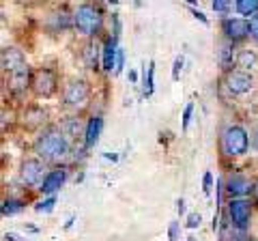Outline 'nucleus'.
Listing matches in <instances>:
<instances>
[{"mask_svg":"<svg viewBox=\"0 0 258 241\" xmlns=\"http://www.w3.org/2000/svg\"><path fill=\"white\" fill-rule=\"evenodd\" d=\"M54 205H56V196H50L47 200H43V203L37 205V211L39 213H50L52 209H54Z\"/></svg>","mask_w":258,"mask_h":241,"instance_id":"23","label":"nucleus"},{"mask_svg":"<svg viewBox=\"0 0 258 241\" xmlns=\"http://www.w3.org/2000/svg\"><path fill=\"white\" fill-rule=\"evenodd\" d=\"M249 37H252L254 41H258V13L254 18H249Z\"/></svg>","mask_w":258,"mask_h":241,"instance_id":"27","label":"nucleus"},{"mask_svg":"<svg viewBox=\"0 0 258 241\" xmlns=\"http://www.w3.org/2000/svg\"><path fill=\"white\" fill-rule=\"evenodd\" d=\"M220 149L226 157H241L249 151V136L245 127L228 125L220 136Z\"/></svg>","mask_w":258,"mask_h":241,"instance_id":"2","label":"nucleus"},{"mask_svg":"<svg viewBox=\"0 0 258 241\" xmlns=\"http://www.w3.org/2000/svg\"><path fill=\"white\" fill-rule=\"evenodd\" d=\"M189 11L194 13V18H196V20H200V22H203V24H209V20L205 18V13L203 11H198V9H194V7L189 5Z\"/></svg>","mask_w":258,"mask_h":241,"instance_id":"32","label":"nucleus"},{"mask_svg":"<svg viewBox=\"0 0 258 241\" xmlns=\"http://www.w3.org/2000/svg\"><path fill=\"white\" fill-rule=\"evenodd\" d=\"M228 218L230 224L237 230H247L249 228V220H252V205L245 198H237L228 203Z\"/></svg>","mask_w":258,"mask_h":241,"instance_id":"7","label":"nucleus"},{"mask_svg":"<svg viewBox=\"0 0 258 241\" xmlns=\"http://www.w3.org/2000/svg\"><path fill=\"white\" fill-rule=\"evenodd\" d=\"M69 151H71L69 138L60 130H54V127L41 132L35 140V153L41 162H50V164L62 162V159L69 157Z\"/></svg>","mask_w":258,"mask_h":241,"instance_id":"1","label":"nucleus"},{"mask_svg":"<svg viewBox=\"0 0 258 241\" xmlns=\"http://www.w3.org/2000/svg\"><path fill=\"white\" fill-rule=\"evenodd\" d=\"M181 67H183V56H176L174 58V65H172V80L176 82L179 80V76H181Z\"/></svg>","mask_w":258,"mask_h":241,"instance_id":"28","label":"nucleus"},{"mask_svg":"<svg viewBox=\"0 0 258 241\" xmlns=\"http://www.w3.org/2000/svg\"><path fill=\"white\" fill-rule=\"evenodd\" d=\"M222 33L224 39L237 43V41H243V39L249 35V20L245 18H226L222 22Z\"/></svg>","mask_w":258,"mask_h":241,"instance_id":"9","label":"nucleus"},{"mask_svg":"<svg viewBox=\"0 0 258 241\" xmlns=\"http://www.w3.org/2000/svg\"><path fill=\"white\" fill-rule=\"evenodd\" d=\"M176 211H179V215H183V213H185V200H183V198L176 200Z\"/></svg>","mask_w":258,"mask_h":241,"instance_id":"34","label":"nucleus"},{"mask_svg":"<svg viewBox=\"0 0 258 241\" xmlns=\"http://www.w3.org/2000/svg\"><path fill=\"white\" fill-rule=\"evenodd\" d=\"M0 63H3V71L5 74H13V71H18L20 67L26 65V56H24L22 50H18V47H5L3 54H0Z\"/></svg>","mask_w":258,"mask_h":241,"instance_id":"11","label":"nucleus"},{"mask_svg":"<svg viewBox=\"0 0 258 241\" xmlns=\"http://www.w3.org/2000/svg\"><path fill=\"white\" fill-rule=\"evenodd\" d=\"M211 7H213V11H215V13H226V11H230V9H232V5H230V3H222V0H217V3H213Z\"/></svg>","mask_w":258,"mask_h":241,"instance_id":"30","label":"nucleus"},{"mask_svg":"<svg viewBox=\"0 0 258 241\" xmlns=\"http://www.w3.org/2000/svg\"><path fill=\"white\" fill-rule=\"evenodd\" d=\"M224 190L228 192L230 200H237V198H243L245 194H249V192H254V186H252V181H249L245 174L232 172V174H228V179H226V188Z\"/></svg>","mask_w":258,"mask_h":241,"instance_id":"10","label":"nucleus"},{"mask_svg":"<svg viewBox=\"0 0 258 241\" xmlns=\"http://www.w3.org/2000/svg\"><path fill=\"white\" fill-rule=\"evenodd\" d=\"M235 241H258L256 237H239V239H235Z\"/></svg>","mask_w":258,"mask_h":241,"instance_id":"37","label":"nucleus"},{"mask_svg":"<svg viewBox=\"0 0 258 241\" xmlns=\"http://www.w3.org/2000/svg\"><path fill=\"white\" fill-rule=\"evenodd\" d=\"M153 76H155V63H149V76H147V88H144V95L153 93Z\"/></svg>","mask_w":258,"mask_h":241,"instance_id":"24","label":"nucleus"},{"mask_svg":"<svg viewBox=\"0 0 258 241\" xmlns=\"http://www.w3.org/2000/svg\"><path fill=\"white\" fill-rule=\"evenodd\" d=\"M123 67H125V54H123V50H118V58H116V74H120L123 71Z\"/></svg>","mask_w":258,"mask_h":241,"instance_id":"31","label":"nucleus"},{"mask_svg":"<svg viewBox=\"0 0 258 241\" xmlns=\"http://www.w3.org/2000/svg\"><path fill=\"white\" fill-rule=\"evenodd\" d=\"M224 84L228 88L230 95H245L254 88V78L249 71H243V69H232L226 74L224 78Z\"/></svg>","mask_w":258,"mask_h":241,"instance_id":"8","label":"nucleus"},{"mask_svg":"<svg viewBox=\"0 0 258 241\" xmlns=\"http://www.w3.org/2000/svg\"><path fill=\"white\" fill-rule=\"evenodd\" d=\"M235 9L241 13V15H254L258 13V0H239L235 3Z\"/></svg>","mask_w":258,"mask_h":241,"instance_id":"20","label":"nucleus"},{"mask_svg":"<svg viewBox=\"0 0 258 241\" xmlns=\"http://www.w3.org/2000/svg\"><path fill=\"white\" fill-rule=\"evenodd\" d=\"M168 235H170V241H176V235H179V222L170 224V232H168Z\"/></svg>","mask_w":258,"mask_h":241,"instance_id":"33","label":"nucleus"},{"mask_svg":"<svg viewBox=\"0 0 258 241\" xmlns=\"http://www.w3.org/2000/svg\"><path fill=\"white\" fill-rule=\"evenodd\" d=\"M24 209V203L18 198H9V200H5L3 203V215H15V213H20Z\"/></svg>","mask_w":258,"mask_h":241,"instance_id":"21","label":"nucleus"},{"mask_svg":"<svg viewBox=\"0 0 258 241\" xmlns=\"http://www.w3.org/2000/svg\"><path fill=\"white\" fill-rule=\"evenodd\" d=\"M74 28L84 37H95L103 28V13L95 5H80L74 13Z\"/></svg>","mask_w":258,"mask_h":241,"instance_id":"3","label":"nucleus"},{"mask_svg":"<svg viewBox=\"0 0 258 241\" xmlns=\"http://www.w3.org/2000/svg\"><path fill=\"white\" fill-rule=\"evenodd\" d=\"M28 84H32V80H30V67L28 65H24L18 71L9 74V88H11L15 95H20V93L26 91Z\"/></svg>","mask_w":258,"mask_h":241,"instance_id":"14","label":"nucleus"},{"mask_svg":"<svg viewBox=\"0 0 258 241\" xmlns=\"http://www.w3.org/2000/svg\"><path fill=\"white\" fill-rule=\"evenodd\" d=\"M45 110H41V108H30V110H26V118H28V125H41V123H45Z\"/></svg>","mask_w":258,"mask_h":241,"instance_id":"22","label":"nucleus"},{"mask_svg":"<svg viewBox=\"0 0 258 241\" xmlns=\"http://www.w3.org/2000/svg\"><path fill=\"white\" fill-rule=\"evenodd\" d=\"M254 196H256V200H258V181L254 183Z\"/></svg>","mask_w":258,"mask_h":241,"instance_id":"38","label":"nucleus"},{"mask_svg":"<svg viewBox=\"0 0 258 241\" xmlns=\"http://www.w3.org/2000/svg\"><path fill=\"white\" fill-rule=\"evenodd\" d=\"M67 176H69V170H67V168H54V170L47 172V176L43 179V183H41V188H39V190H41L43 194L54 196L56 192H58V190L64 186Z\"/></svg>","mask_w":258,"mask_h":241,"instance_id":"12","label":"nucleus"},{"mask_svg":"<svg viewBox=\"0 0 258 241\" xmlns=\"http://www.w3.org/2000/svg\"><path fill=\"white\" fill-rule=\"evenodd\" d=\"M129 80H132V82H138V74H136L134 69H129Z\"/></svg>","mask_w":258,"mask_h":241,"instance_id":"36","label":"nucleus"},{"mask_svg":"<svg viewBox=\"0 0 258 241\" xmlns=\"http://www.w3.org/2000/svg\"><path fill=\"white\" fill-rule=\"evenodd\" d=\"M252 142H254V151L258 153V127L254 130V138H252Z\"/></svg>","mask_w":258,"mask_h":241,"instance_id":"35","label":"nucleus"},{"mask_svg":"<svg viewBox=\"0 0 258 241\" xmlns=\"http://www.w3.org/2000/svg\"><path fill=\"white\" fill-rule=\"evenodd\" d=\"M189 241H196V239H194V237H189Z\"/></svg>","mask_w":258,"mask_h":241,"instance_id":"39","label":"nucleus"},{"mask_svg":"<svg viewBox=\"0 0 258 241\" xmlns=\"http://www.w3.org/2000/svg\"><path fill=\"white\" fill-rule=\"evenodd\" d=\"M47 176L45 172V162H41L39 157H28L24 159L20 166V179L24 186H39L41 188L43 179Z\"/></svg>","mask_w":258,"mask_h":241,"instance_id":"6","label":"nucleus"},{"mask_svg":"<svg viewBox=\"0 0 258 241\" xmlns=\"http://www.w3.org/2000/svg\"><path fill=\"white\" fill-rule=\"evenodd\" d=\"M258 65V56L254 50H239L237 54V67H241L243 71H249Z\"/></svg>","mask_w":258,"mask_h":241,"instance_id":"18","label":"nucleus"},{"mask_svg":"<svg viewBox=\"0 0 258 241\" xmlns=\"http://www.w3.org/2000/svg\"><path fill=\"white\" fill-rule=\"evenodd\" d=\"M32 91H35L37 97H52L58 88V76H56L54 69L41 67L32 74Z\"/></svg>","mask_w":258,"mask_h":241,"instance_id":"5","label":"nucleus"},{"mask_svg":"<svg viewBox=\"0 0 258 241\" xmlns=\"http://www.w3.org/2000/svg\"><path fill=\"white\" fill-rule=\"evenodd\" d=\"M118 43H116V37H108L106 39V45H103V58H101V67L103 71H112V67L116 69V58H118Z\"/></svg>","mask_w":258,"mask_h":241,"instance_id":"15","label":"nucleus"},{"mask_svg":"<svg viewBox=\"0 0 258 241\" xmlns=\"http://www.w3.org/2000/svg\"><path fill=\"white\" fill-rule=\"evenodd\" d=\"M191 114H194V103H187L183 112V132H187V127L191 123Z\"/></svg>","mask_w":258,"mask_h":241,"instance_id":"25","label":"nucleus"},{"mask_svg":"<svg viewBox=\"0 0 258 241\" xmlns=\"http://www.w3.org/2000/svg\"><path fill=\"white\" fill-rule=\"evenodd\" d=\"M217 63H220V67L226 71V74L232 71V65H237L235 43L228 41V39H222L220 45H217Z\"/></svg>","mask_w":258,"mask_h":241,"instance_id":"13","label":"nucleus"},{"mask_svg":"<svg viewBox=\"0 0 258 241\" xmlns=\"http://www.w3.org/2000/svg\"><path fill=\"white\" fill-rule=\"evenodd\" d=\"M200 222H203V215H200V213H189L187 215V224H185V226H187V228H198Z\"/></svg>","mask_w":258,"mask_h":241,"instance_id":"26","label":"nucleus"},{"mask_svg":"<svg viewBox=\"0 0 258 241\" xmlns=\"http://www.w3.org/2000/svg\"><path fill=\"white\" fill-rule=\"evenodd\" d=\"M60 132L67 136V138H76V136H84V134H86V125L82 123V118L69 116V118L60 125Z\"/></svg>","mask_w":258,"mask_h":241,"instance_id":"17","label":"nucleus"},{"mask_svg":"<svg viewBox=\"0 0 258 241\" xmlns=\"http://www.w3.org/2000/svg\"><path fill=\"white\" fill-rule=\"evenodd\" d=\"M101 130H103V118L97 114V116H91V120L86 123V134H84V147L91 149L97 144V140H99L101 136Z\"/></svg>","mask_w":258,"mask_h":241,"instance_id":"16","label":"nucleus"},{"mask_svg":"<svg viewBox=\"0 0 258 241\" xmlns=\"http://www.w3.org/2000/svg\"><path fill=\"white\" fill-rule=\"evenodd\" d=\"M211 188H213V174L211 172H205V179H203V192L209 196L211 194Z\"/></svg>","mask_w":258,"mask_h":241,"instance_id":"29","label":"nucleus"},{"mask_svg":"<svg viewBox=\"0 0 258 241\" xmlns=\"http://www.w3.org/2000/svg\"><path fill=\"white\" fill-rule=\"evenodd\" d=\"M91 99V86L84 80H69L62 91V103L71 110H82Z\"/></svg>","mask_w":258,"mask_h":241,"instance_id":"4","label":"nucleus"},{"mask_svg":"<svg viewBox=\"0 0 258 241\" xmlns=\"http://www.w3.org/2000/svg\"><path fill=\"white\" fill-rule=\"evenodd\" d=\"M82 56H84V63L88 69H97V65H99V47H97V43H93V41L88 43L84 47Z\"/></svg>","mask_w":258,"mask_h":241,"instance_id":"19","label":"nucleus"}]
</instances>
